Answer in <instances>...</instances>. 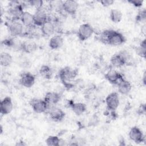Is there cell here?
<instances>
[{
    "label": "cell",
    "instance_id": "6da1fadb",
    "mask_svg": "<svg viewBox=\"0 0 146 146\" xmlns=\"http://www.w3.org/2000/svg\"><path fill=\"white\" fill-rule=\"evenodd\" d=\"M25 26L19 21L11 20L7 25V28L10 35L13 37L21 36L24 35Z\"/></svg>",
    "mask_w": 146,
    "mask_h": 146
},
{
    "label": "cell",
    "instance_id": "7a4b0ae2",
    "mask_svg": "<svg viewBox=\"0 0 146 146\" xmlns=\"http://www.w3.org/2000/svg\"><path fill=\"white\" fill-rule=\"evenodd\" d=\"M126 40L125 36L120 32L109 30L107 44L112 46H119L123 44Z\"/></svg>",
    "mask_w": 146,
    "mask_h": 146
},
{
    "label": "cell",
    "instance_id": "3957f363",
    "mask_svg": "<svg viewBox=\"0 0 146 146\" xmlns=\"http://www.w3.org/2000/svg\"><path fill=\"white\" fill-rule=\"evenodd\" d=\"M94 33L92 26L87 23L82 24L78 28L77 35L80 41H85L90 38Z\"/></svg>",
    "mask_w": 146,
    "mask_h": 146
},
{
    "label": "cell",
    "instance_id": "277c9868",
    "mask_svg": "<svg viewBox=\"0 0 146 146\" xmlns=\"http://www.w3.org/2000/svg\"><path fill=\"white\" fill-rule=\"evenodd\" d=\"M78 75V71L75 69H73L70 67L66 66L59 71V76L60 80L64 82L67 83L71 80H73Z\"/></svg>",
    "mask_w": 146,
    "mask_h": 146
},
{
    "label": "cell",
    "instance_id": "5b68a950",
    "mask_svg": "<svg viewBox=\"0 0 146 146\" xmlns=\"http://www.w3.org/2000/svg\"><path fill=\"white\" fill-rule=\"evenodd\" d=\"M30 106L33 111L38 113H42L46 112L48 104L44 99L34 98L30 101Z\"/></svg>",
    "mask_w": 146,
    "mask_h": 146
},
{
    "label": "cell",
    "instance_id": "8992f818",
    "mask_svg": "<svg viewBox=\"0 0 146 146\" xmlns=\"http://www.w3.org/2000/svg\"><path fill=\"white\" fill-rule=\"evenodd\" d=\"M107 108L111 111H115L119 106L120 100L118 94L113 92L108 94L106 98Z\"/></svg>",
    "mask_w": 146,
    "mask_h": 146
},
{
    "label": "cell",
    "instance_id": "52a82bcc",
    "mask_svg": "<svg viewBox=\"0 0 146 146\" xmlns=\"http://www.w3.org/2000/svg\"><path fill=\"white\" fill-rule=\"evenodd\" d=\"M128 136L132 141L137 144L141 143L145 141V136L142 131L137 126H133L131 128Z\"/></svg>",
    "mask_w": 146,
    "mask_h": 146
},
{
    "label": "cell",
    "instance_id": "ba28073f",
    "mask_svg": "<svg viewBox=\"0 0 146 146\" xmlns=\"http://www.w3.org/2000/svg\"><path fill=\"white\" fill-rule=\"evenodd\" d=\"M34 25L36 26L40 27L48 19V16L46 11L43 7L36 9L35 12L33 14Z\"/></svg>",
    "mask_w": 146,
    "mask_h": 146
},
{
    "label": "cell",
    "instance_id": "9c48e42d",
    "mask_svg": "<svg viewBox=\"0 0 146 146\" xmlns=\"http://www.w3.org/2000/svg\"><path fill=\"white\" fill-rule=\"evenodd\" d=\"M56 30V25L55 21L48 18L47 21L40 26V31L42 34L45 36H50L53 35Z\"/></svg>",
    "mask_w": 146,
    "mask_h": 146
},
{
    "label": "cell",
    "instance_id": "30bf717a",
    "mask_svg": "<svg viewBox=\"0 0 146 146\" xmlns=\"http://www.w3.org/2000/svg\"><path fill=\"white\" fill-rule=\"evenodd\" d=\"M50 119L55 122H60L62 121L65 117V112L60 108L51 105V108L48 111Z\"/></svg>",
    "mask_w": 146,
    "mask_h": 146
},
{
    "label": "cell",
    "instance_id": "8fae6325",
    "mask_svg": "<svg viewBox=\"0 0 146 146\" xmlns=\"http://www.w3.org/2000/svg\"><path fill=\"white\" fill-rule=\"evenodd\" d=\"M78 9V3L74 0H67L63 2L62 10L67 14L74 15Z\"/></svg>",
    "mask_w": 146,
    "mask_h": 146
},
{
    "label": "cell",
    "instance_id": "7c38bea8",
    "mask_svg": "<svg viewBox=\"0 0 146 146\" xmlns=\"http://www.w3.org/2000/svg\"><path fill=\"white\" fill-rule=\"evenodd\" d=\"M104 77L109 83L115 85H117L119 83L124 79L119 72L114 70H111L107 71L105 74Z\"/></svg>",
    "mask_w": 146,
    "mask_h": 146
},
{
    "label": "cell",
    "instance_id": "4fadbf2b",
    "mask_svg": "<svg viewBox=\"0 0 146 146\" xmlns=\"http://www.w3.org/2000/svg\"><path fill=\"white\" fill-rule=\"evenodd\" d=\"M13 108L12 99L9 96L5 97L1 102L0 113L2 115H7L10 113Z\"/></svg>",
    "mask_w": 146,
    "mask_h": 146
},
{
    "label": "cell",
    "instance_id": "5bb4252c",
    "mask_svg": "<svg viewBox=\"0 0 146 146\" xmlns=\"http://www.w3.org/2000/svg\"><path fill=\"white\" fill-rule=\"evenodd\" d=\"M35 82V78L34 75L29 72L23 73L19 80L21 84L26 88H30L33 86Z\"/></svg>",
    "mask_w": 146,
    "mask_h": 146
},
{
    "label": "cell",
    "instance_id": "9a60e30c",
    "mask_svg": "<svg viewBox=\"0 0 146 146\" xmlns=\"http://www.w3.org/2000/svg\"><path fill=\"white\" fill-rule=\"evenodd\" d=\"M110 63L115 67H121L127 63L126 59L122 52L115 54L110 59Z\"/></svg>",
    "mask_w": 146,
    "mask_h": 146
},
{
    "label": "cell",
    "instance_id": "2e32d148",
    "mask_svg": "<svg viewBox=\"0 0 146 146\" xmlns=\"http://www.w3.org/2000/svg\"><path fill=\"white\" fill-rule=\"evenodd\" d=\"M20 21L26 28H30L34 26H36L34 25L33 14L29 11H23V14L21 17Z\"/></svg>",
    "mask_w": 146,
    "mask_h": 146
},
{
    "label": "cell",
    "instance_id": "e0dca14e",
    "mask_svg": "<svg viewBox=\"0 0 146 146\" xmlns=\"http://www.w3.org/2000/svg\"><path fill=\"white\" fill-rule=\"evenodd\" d=\"M64 40L60 35H55L49 40L48 46L52 50H58L61 48L63 44Z\"/></svg>",
    "mask_w": 146,
    "mask_h": 146
},
{
    "label": "cell",
    "instance_id": "ac0fdd59",
    "mask_svg": "<svg viewBox=\"0 0 146 146\" xmlns=\"http://www.w3.org/2000/svg\"><path fill=\"white\" fill-rule=\"evenodd\" d=\"M44 100L49 105H55L57 104L60 100V95L56 92H47L44 97Z\"/></svg>",
    "mask_w": 146,
    "mask_h": 146
},
{
    "label": "cell",
    "instance_id": "d6986e66",
    "mask_svg": "<svg viewBox=\"0 0 146 146\" xmlns=\"http://www.w3.org/2000/svg\"><path fill=\"white\" fill-rule=\"evenodd\" d=\"M23 7L21 5L16 4L11 6L9 9V14L12 17V20H20L21 17L23 13Z\"/></svg>",
    "mask_w": 146,
    "mask_h": 146
},
{
    "label": "cell",
    "instance_id": "ffe728a7",
    "mask_svg": "<svg viewBox=\"0 0 146 146\" xmlns=\"http://www.w3.org/2000/svg\"><path fill=\"white\" fill-rule=\"evenodd\" d=\"M117 86L119 92L122 95H127L130 92L132 89L131 83L124 79L120 81Z\"/></svg>",
    "mask_w": 146,
    "mask_h": 146
},
{
    "label": "cell",
    "instance_id": "44dd1931",
    "mask_svg": "<svg viewBox=\"0 0 146 146\" xmlns=\"http://www.w3.org/2000/svg\"><path fill=\"white\" fill-rule=\"evenodd\" d=\"M70 106L73 112L78 116L82 115L87 110L86 105L84 103L80 102L73 103Z\"/></svg>",
    "mask_w": 146,
    "mask_h": 146
},
{
    "label": "cell",
    "instance_id": "7402d4cb",
    "mask_svg": "<svg viewBox=\"0 0 146 146\" xmlns=\"http://www.w3.org/2000/svg\"><path fill=\"white\" fill-rule=\"evenodd\" d=\"M37 49V44L33 41L22 42L21 50L26 53H32Z\"/></svg>",
    "mask_w": 146,
    "mask_h": 146
},
{
    "label": "cell",
    "instance_id": "603a6c76",
    "mask_svg": "<svg viewBox=\"0 0 146 146\" xmlns=\"http://www.w3.org/2000/svg\"><path fill=\"white\" fill-rule=\"evenodd\" d=\"M13 62L12 56L7 52H2L0 55V63L3 67H9Z\"/></svg>",
    "mask_w": 146,
    "mask_h": 146
},
{
    "label": "cell",
    "instance_id": "cb8c5ba5",
    "mask_svg": "<svg viewBox=\"0 0 146 146\" xmlns=\"http://www.w3.org/2000/svg\"><path fill=\"white\" fill-rule=\"evenodd\" d=\"M40 75L46 79H50L52 76L51 68L48 65H43L40 67L39 71Z\"/></svg>",
    "mask_w": 146,
    "mask_h": 146
},
{
    "label": "cell",
    "instance_id": "d4e9b609",
    "mask_svg": "<svg viewBox=\"0 0 146 146\" xmlns=\"http://www.w3.org/2000/svg\"><path fill=\"white\" fill-rule=\"evenodd\" d=\"M110 18L112 22L115 23H119L123 18L122 13L117 9H112L110 13Z\"/></svg>",
    "mask_w": 146,
    "mask_h": 146
},
{
    "label": "cell",
    "instance_id": "484cf974",
    "mask_svg": "<svg viewBox=\"0 0 146 146\" xmlns=\"http://www.w3.org/2000/svg\"><path fill=\"white\" fill-rule=\"evenodd\" d=\"M48 146H59L61 145V139L57 136L51 135L47 137L45 140Z\"/></svg>",
    "mask_w": 146,
    "mask_h": 146
},
{
    "label": "cell",
    "instance_id": "4316f807",
    "mask_svg": "<svg viewBox=\"0 0 146 146\" xmlns=\"http://www.w3.org/2000/svg\"><path fill=\"white\" fill-rule=\"evenodd\" d=\"M137 54L141 56V58H145V54H146V43L145 39H143L140 43L139 46L137 47L136 49Z\"/></svg>",
    "mask_w": 146,
    "mask_h": 146
},
{
    "label": "cell",
    "instance_id": "83f0119b",
    "mask_svg": "<svg viewBox=\"0 0 146 146\" xmlns=\"http://www.w3.org/2000/svg\"><path fill=\"white\" fill-rule=\"evenodd\" d=\"M146 19V10L145 9L139 11L138 14L136 17V22L140 23L145 22Z\"/></svg>",
    "mask_w": 146,
    "mask_h": 146
},
{
    "label": "cell",
    "instance_id": "f1b7e54d",
    "mask_svg": "<svg viewBox=\"0 0 146 146\" xmlns=\"http://www.w3.org/2000/svg\"><path fill=\"white\" fill-rule=\"evenodd\" d=\"M108 34H109V30H106L101 32L99 35V40L103 43L107 44Z\"/></svg>",
    "mask_w": 146,
    "mask_h": 146
},
{
    "label": "cell",
    "instance_id": "f546056e",
    "mask_svg": "<svg viewBox=\"0 0 146 146\" xmlns=\"http://www.w3.org/2000/svg\"><path fill=\"white\" fill-rule=\"evenodd\" d=\"M27 3L31 6L35 7L36 9L43 7V1L42 0H30Z\"/></svg>",
    "mask_w": 146,
    "mask_h": 146
},
{
    "label": "cell",
    "instance_id": "4dcf8cb0",
    "mask_svg": "<svg viewBox=\"0 0 146 146\" xmlns=\"http://www.w3.org/2000/svg\"><path fill=\"white\" fill-rule=\"evenodd\" d=\"M146 112V107H145V103H141L140 104L137 110V113L139 115H145Z\"/></svg>",
    "mask_w": 146,
    "mask_h": 146
},
{
    "label": "cell",
    "instance_id": "1f68e13d",
    "mask_svg": "<svg viewBox=\"0 0 146 146\" xmlns=\"http://www.w3.org/2000/svg\"><path fill=\"white\" fill-rule=\"evenodd\" d=\"M128 2L136 7H140L143 4V1L141 0H130L128 1Z\"/></svg>",
    "mask_w": 146,
    "mask_h": 146
},
{
    "label": "cell",
    "instance_id": "d6a6232c",
    "mask_svg": "<svg viewBox=\"0 0 146 146\" xmlns=\"http://www.w3.org/2000/svg\"><path fill=\"white\" fill-rule=\"evenodd\" d=\"M100 3L104 7H108V6H111L114 3V1H113V0H102L100 1Z\"/></svg>",
    "mask_w": 146,
    "mask_h": 146
},
{
    "label": "cell",
    "instance_id": "836d02e7",
    "mask_svg": "<svg viewBox=\"0 0 146 146\" xmlns=\"http://www.w3.org/2000/svg\"><path fill=\"white\" fill-rule=\"evenodd\" d=\"M15 145L18 146H24V145H26V144L24 141H18Z\"/></svg>",
    "mask_w": 146,
    "mask_h": 146
},
{
    "label": "cell",
    "instance_id": "e575fe53",
    "mask_svg": "<svg viewBox=\"0 0 146 146\" xmlns=\"http://www.w3.org/2000/svg\"><path fill=\"white\" fill-rule=\"evenodd\" d=\"M146 72L145 71L144 72V74H143V79H142V81H143V84L144 86H145V84H146V82H145V78H146V74H145Z\"/></svg>",
    "mask_w": 146,
    "mask_h": 146
}]
</instances>
